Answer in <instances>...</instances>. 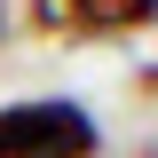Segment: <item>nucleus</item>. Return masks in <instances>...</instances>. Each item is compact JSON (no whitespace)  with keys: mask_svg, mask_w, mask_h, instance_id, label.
I'll return each mask as SVG.
<instances>
[{"mask_svg":"<svg viewBox=\"0 0 158 158\" xmlns=\"http://www.w3.org/2000/svg\"><path fill=\"white\" fill-rule=\"evenodd\" d=\"M0 158H95V118L79 103H16L0 111Z\"/></svg>","mask_w":158,"mask_h":158,"instance_id":"obj_1","label":"nucleus"},{"mask_svg":"<svg viewBox=\"0 0 158 158\" xmlns=\"http://www.w3.org/2000/svg\"><path fill=\"white\" fill-rule=\"evenodd\" d=\"M32 24L48 40H127L158 24V0H32Z\"/></svg>","mask_w":158,"mask_h":158,"instance_id":"obj_2","label":"nucleus"},{"mask_svg":"<svg viewBox=\"0 0 158 158\" xmlns=\"http://www.w3.org/2000/svg\"><path fill=\"white\" fill-rule=\"evenodd\" d=\"M150 158H158V150H150Z\"/></svg>","mask_w":158,"mask_h":158,"instance_id":"obj_3","label":"nucleus"}]
</instances>
